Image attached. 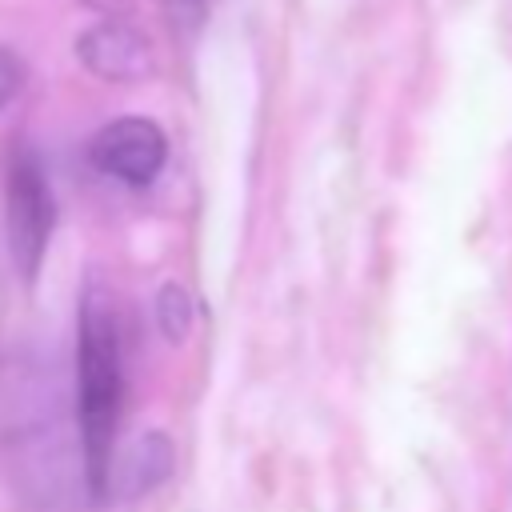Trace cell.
<instances>
[{"label":"cell","mask_w":512,"mask_h":512,"mask_svg":"<svg viewBox=\"0 0 512 512\" xmlns=\"http://www.w3.org/2000/svg\"><path fill=\"white\" fill-rule=\"evenodd\" d=\"M120 396H124V372H120L116 308L100 284H88L76 316V412H80L88 488L96 496H104L108 460L116 452Z\"/></svg>","instance_id":"6da1fadb"},{"label":"cell","mask_w":512,"mask_h":512,"mask_svg":"<svg viewBox=\"0 0 512 512\" xmlns=\"http://www.w3.org/2000/svg\"><path fill=\"white\" fill-rule=\"evenodd\" d=\"M4 204H8V248H12V260H16L24 280H36L40 260L48 252L56 208H52L48 172H44V164H40V156L32 148L12 156Z\"/></svg>","instance_id":"7a4b0ae2"},{"label":"cell","mask_w":512,"mask_h":512,"mask_svg":"<svg viewBox=\"0 0 512 512\" xmlns=\"http://www.w3.org/2000/svg\"><path fill=\"white\" fill-rule=\"evenodd\" d=\"M88 156L100 172H108L132 188H144L160 176V168L168 160V140H164L160 124H152L144 116H124V120L104 124L92 136Z\"/></svg>","instance_id":"3957f363"},{"label":"cell","mask_w":512,"mask_h":512,"mask_svg":"<svg viewBox=\"0 0 512 512\" xmlns=\"http://www.w3.org/2000/svg\"><path fill=\"white\" fill-rule=\"evenodd\" d=\"M76 56L84 68L100 80L132 84L152 72V44L144 32H136L124 20H100L76 40Z\"/></svg>","instance_id":"277c9868"},{"label":"cell","mask_w":512,"mask_h":512,"mask_svg":"<svg viewBox=\"0 0 512 512\" xmlns=\"http://www.w3.org/2000/svg\"><path fill=\"white\" fill-rule=\"evenodd\" d=\"M172 444L164 432H144L132 444H124L120 452H112L108 460V476H104V496H144L156 484L168 480L172 472Z\"/></svg>","instance_id":"5b68a950"},{"label":"cell","mask_w":512,"mask_h":512,"mask_svg":"<svg viewBox=\"0 0 512 512\" xmlns=\"http://www.w3.org/2000/svg\"><path fill=\"white\" fill-rule=\"evenodd\" d=\"M192 320H196L192 296L180 284H164L160 296H156V324H160V332L168 340H184L192 332Z\"/></svg>","instance_id":"8992f818"},{"label":"cell","mask_w":512,"mask_h":512,"mask_svg":"<svg viewBox=\"0 0 512 512\" xmlns=\"http://www.w3.org/2000/svg\"><path fill=\"white\" fill-rule=\"evenodd\" d=\"M20 84H24V64H20V56L8 52V48H0V104H8V100L20 92Z\"/></svg>","instance_id":"52a82bcc"},{"label":"cell","mask_w":512,"mask_h":512,"mask_svg":"<svg viewBox=\"0 0 512 512\" xmlns=\"http://www.w3.org/2000/svg\"><path fill=\"white\" fill-rule=\"evenodd\" d=\"M208 4H212V0H164L172 24H200L204 12H208Z\"/></svg>","instance_id":"ba28073f"},{"label":"cell","mask_w":512,"mask_h":512,"mask_svg":"<svg viewBox=\"0 0 512 512\" xmlns=\"http://www.w3.org/2000/svg\"><path fill=\"white\" fill-rule=\"evenodd\" d=\"M88 8H96V12H104L108 20H120V16H128L132 12V4L136 0H84Z\"/></svg>","instance_id":"9c48e42d"}]
</instances>
